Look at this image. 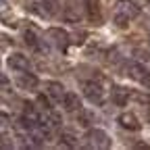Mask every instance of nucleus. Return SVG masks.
<instances>
[{
  "instance_id": "aec40b11",
  "label": "nucleus",
  "mask_w": 150,
  "mask_h": 150,
  "mask_svg": "<svg viewBox=\"0 0 150 150\" xmlns=\"http://www.w3.org/2000/svg\"><path fill=\"white\" fill-rule=\"evenodd\" d=\"M11 81H8V77H6V75H2V73H0V88H6Z\"/></svg>"
},
{
  "instance_id": "f03ea898",
  "label": "nucleus",
  "mask_w": 150,
  "mask_h": 150,
  "mask_svg": "<svg viewBox=\"0 0 150 150\" xmlns=\"http://www.w3.org/2000/svg\"><path fill=\"white\" fill-rule=\"evenodd\" d=\"M127 75L131 79H136L138 83H144V86H150V71L140 65V63H127Z\"/></svg>"
},
{
  "instance_id": "412c9836",
  "label": "nucleus",
  "mask_w": 150,
  "mask_h": 150,
  "mask_svg": "<svg viewBox=\"0 0 150 150\" xmlns=\"http://www.w3.org/2000/svg\"><path fill=\"white\" fill-rule=\"evenodd\" d=\"M90 119H92V115H88V112H81V121H83V125H90Z\"/></svg>"
},
{
  "instance_id": "f257e3e1",
  "label": "nucleus",
  "mask_w": 150,
  "mask_h": 150,
  "mask_svg": "<svg viewBox=\"0 0 150 150\" xmlns=\"http://www.w3.org/2000/svg\"><path fill=\"white\" fill-rule=\"evenodd\" d=\"M86 140H88V144L92 146V148H100V150H106V148H110V138L104 134L102 129H90L88 134H86Z\"/></svg>"
},
{
  "instance_id": "1a4fd4ad",
  "label": "nucleus",
  "mask_w": 150,
  "mask_h": 150,
  "mask_svg": "<svg viewBox=\"0 0 150 150\" xmlns=\"http://www.w3.org/2000/svg\"><path fill=\"white\" fill-rule=\"evenodd\" d=\"M119 125L123 129H129V131H138L140 129V121H138V117L134 112H123V115H119Z\"/></svg>"
},
{
  "instance_id": "6ab92c4d",
  "label": "nucleus",
  "mask_w": 150,
  "mask_h": 150,
  "mask_svg": "<svg viewBox=\"0 0 150 150\" xmlns=\"http://www.w3.org/2000/svg\"><path fill=\"white\" fill-rule=\"evenodd\" d=\"M0 148H13V142L6 136H0Z\"/></svg>"
},
{
  "instance_id": "7ed1b4c3",
  "label": "nucleus",
  "mask_w": 150,
  "mask_h": 150,
  "mask_svg": "<svg viewBox=\"0 0 150 150\" xmlns=\"http://www.w3.org/2000/svg\"><path fill=\"white\" fill-rule=\"evenodd\" d=\"M83 94L92 104H102V100H104V90L100 88V83H94V81L83 86Z\"/></svg>"
},
{
  "instance_id": "5701e85b",
  "label": "nucleus",
  "mask_w": 150,
  "mask_h": 150,
  "mask_svg": "<svg viewBox=\"0 0 150 150\" xmlns=\"http://www.w3.org/2000/svg\"><path fill=\"white\" fill-rule=\"evenodd\" d=\"M148 4H150V0H148Z\"/></svg>"
},
{
  "instance_id": "f3484780",
  "label": "nucleus",
  "mask_w": 150,
  "mask_h": 150,
  "mask_svg": "<svg viewBox=\"0 0 150 150\" xmlns=\"http://www.w3.org/2000/svg\"><path fill=\"white\" fill-rule=\"evenodd\" d=\"M129 19H131V17H127L123 11H117V15H115V23H117L119 27H125V25L129 23Z\"/></svg>"
},
{
  "instance_id": "4be33fe9",
  "label": "nucleus",
  "mask_w": 150,
  "mask_h": 150,
  "mask_svg": "<svg viewBox=\"0 0 150 150\" xmlns=\"http://www.w3.org/2000/svg\"><path fill=\"white\" fill-rule=\"evenodd\" d=\"M6 121H8V117H6V115H0V129L6 125Z\"/></svg>"
},
{
  "instance_id": "423d86ee",
  "label": "nucleus",
  "mask_w": 150,
  "mask_h": 150,
  "mask_svg": "<svg viewBox=\"0 0 150 150\" xmlns=\"http://www.w3.org/2000/svg\"><path fill=\"white\" fill-rule=\"evenodd\" d=\"M81 17V11H79V4L75 0H67L65 6H63V19L69 23H77Z\"/></svg>"
},
{
  "instance_id": "9d476101",
  "label": "nucleus",
  "mask_w": 150,
  "mask_h": 150,
  "mask_svg": "<svg viewBox=\"0 0 150 150\" xmlns=\"http://www.w3.org/2000/svg\"><path fill=\"white\" fill-rule=\"evenodd\" d=\"M46 90H48V96L52 98V100H63V96H65V88L59 83V81H48L46 83Z\"/></svg>"
},
{
  "instance_id": "9b49d317",
  "label": "nucleus",
  "mask_w": 150,
  "mask_h": 150,
  "mask_svg": "<svg viewBox=\"0 0 150 150\" xmlns=\"http://www.w3.org/2000/svg\"><path fill=\"white\" fill-rule=\"evenodd\" d=\"M127 98H129V92L125 88H119V86L112 90V94H110V100L115 102L117 106H125L127 104Z\"/></svg>"
},
{
  "instance_id": "dca6fc26",
  "label": "nucleus",
  "mask_w": 150,
  "mask_h": 150,
  "mask_svg": "<svg viewBox=\"0 0 150 150\" xmlns=\"http://www.w3.org/2000/svg\"><path fill=\"white\" fill-rule=\"evenodd\" d=\"M44 8V15H54L56 13V6H59V0H42V2H40Z\"/></svg>"
},
{
  "instance_id": "20e7f679",
  "label": "nucleus",
  "mask_w": 150,
  "mask_h": 150,
  "mask_svg": "<svg viewBox=\"0 0 150 150\" xmlns=\"http://www.w3.org/2000/svg\"><path fill=\"white\" fill-rule=\"evenodd\" d=\"M48 38L52 40V44L56 46V48H61V50H65L67 46H69V33L65 31V29H61V27H50L48 29Z\"/></svg>"
},
{
  "instance_id": "f8f14e48",
  "label": "nucleus",
  "mask_w": 150,
  "mask_h": 150,
  "mask_svg": "<svg viewBox=\"0 0 150 150\" xmlns=\"http://www.w3.org/2000/svg\"><path fill=\"white\" fill-rule=\"evenodd\" d=\"M119 11H123L127 17H138L140 15L138 4H134L131 0H119Z\"/></svg>"
},
{
  "instance_id": "0eeeda50",
  "label": "nucleus",
  "mask_w": 150,
  "mask_h": 150,
  "mask_svg": "<svg viewBox=\"0 0 150 150\" xmlns=\"http://www.w3.org/2000/svg\"><path fill=\"white\" fill-rule=\"evenodd\" d=\"M17 83H19V88H23V90H35L38 88V77L33 73H29V71H21L19 77H17Z\"/></svg>"
},
{
  "instance_id": "4468645a",
  "label": "nucleus",
  "mask_w": 150,
  "mask_h": 150,
  "mask_svg": "<svg viewBox=\"0 0 150 150\" xmlns=\"http://www.w3.org/2000/svg\"><path fill=\"white\" fill-rule=\"evenodd\" d=\"M23 40H25V44H27L29 48H35V50L40 48V40H38V35H35L31 29H25V31H23Z\"/></svg>"
},
{
  "instance_id": "2eb2a0df",
  "label": "nucleus",
  "mask_w": 150,
  "mask_h": 150,
  "mask_svg": "<svg viewBox=\"0 0 150 150\" xmlns=\"http://www.w3.org/2000/svg\"><path fill=\"white\" fill-rule=\"evenodd\" d=\"M46 121H48V125H50V127H59V125L63 123V117H61V112H56V110H52V108H50V110H48V119H46Z\"/></svg>"
},
{
  "instance_id": "39448f33",
  "label": "nucleus",
  "mask_w": 150,
  "mask_h": 150,
  "mask_svg": "<svg viewBox=\"0 0 150 150\" xmlns=\"http://www.w3.org/2000/svg\"><path fill=\"white\" fill-rule=\"evenodd\" d=\"M6 65H8L13 71H17V73H21V71H29V59H27V56H23L21 52H13V54L8 56Z\"/></svg>"
},
{
  "instance_id": "a211bd4d",
  "label": "nucleus",
  "mask_w": 150,
  "mask_h": 150,
  "mask_svg": "<svg viewBox=\"0 0 150 150\" xmlns=\"http://www.w3.org/2000/svg\"><path fill=\"white\" fill-rule=\"evenodd\" d=\"M38 104H40V108H44L46 112H48V110L52 108V106H50V100H48V98L44 96V94H40V96H38Z\"/></svg>"
},
{
  "instance_id": "6e6552de",
  "label": "nucleus",
  "mask_w": 150,
  "mask_h": 150,
  "mask_svg": "<svg viewBox=\"0 0 150 150\" xmlns=\"http://www.w3.org/2000/svg\"><path fill=\"white\" fill-rule=\"evenodd\" d=\"M63 106H65V110H69V112H75V110H81V100H79V96L77 94H73V92H65V96H63Z\"/></svg>"
},
{
  "instance_id": "ddd939ff",
  "label": "nucleus",
  "mask_w": 150,
  "mask_h": 150,
  "mask_svg": "<svg viewBox=\"0 0 150 150\" xmlns=\"http://www.w3.org/2000/svg\"><path fill=\"white\" fill-rule=\"evenodd\" d=\"M61 144L63 146H69V148H75V146H77V136H75L73 131L63 129L61 131Z\"/></svg>"
}]
</instances>
